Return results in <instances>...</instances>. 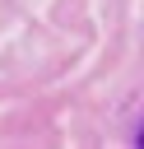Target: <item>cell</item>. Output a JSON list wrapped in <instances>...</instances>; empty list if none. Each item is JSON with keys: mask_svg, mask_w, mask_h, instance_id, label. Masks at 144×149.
I'll use <instances>...</instances> for the list:
<instances>
[]
</instances>
